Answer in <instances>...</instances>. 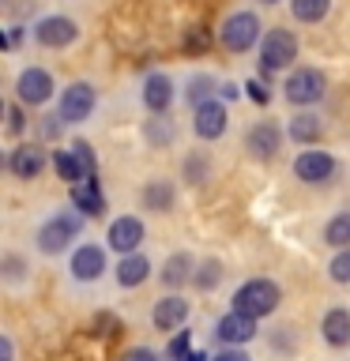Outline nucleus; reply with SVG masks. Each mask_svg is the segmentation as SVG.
I'll return each instance as SVG.
<instances>
[{"mask_svg": "<svg viewBox=\"0 0 350 361\" xmlns=\"http://www.w3.org/2000/svg\"><path fill=\"white\" fill-rule=\"evenodd\" d=\"M275 305H279V286L271 279H253V282H245V286L234 293V312L253 316V320L275 312Z\"/></svg>", "mask_w": 350, "mask_h": 361, "instance_id": "nucleus-1", "label": "nucleus"}, {"mask_svg": "<svg viewBox=\"0 0 350 361\" xmlns=\"http://www.w3.org/2000/svg\"><path fill=\"white\" fill-rule=\"evenodd\" d=\"M219 38H222V45H226L230 53H245V49H253L256 38H260V19L253 16V11H234V16L222 23Z\"/></svg>", "mask_w": 350, "mask_h": 361, "instance_id": "nucleus-2", "label": "nucleus"}, {"mask_svg": "<svg viewBox=\"0 0 350 361\" xmlns=\"http://www.w3.org/2000/svg\"><path fill=\"white\" fill-rule=\"evenodd\" d=\"M294 56H298V38H294L290 30H267L264 34V49H260V64H264V72H275V68H286Z\"/></svg>", "mask_w": 350, "mask_h": 361, "instance_id": "nucleus-3", "label": "nucleus"}, {"mask_svg": "<svg viewBox=\"0 0 350 361\" xmlns=\"http://www.w3.org/2000/svg\"><path fill=\"white\" fill-rule=\"evenodd\" d=\"M76 233H79V214H56L38 230V248L45 256H56L61 248H68Z\"/></svg>", "mask_w": 350, "mask_h": 361, "instance_id": "nucleus-4", "label": "nucleus"}, {"mask_svg": "<svg viewBox=\"0 0 350 361\" xmlns=\"http://www.w3.org/2000/svg\"><path fill=\"white\" fill-rule=\"evenodd\" d=\"M324 90H327V83L316 68H301V72H294L286 79V98L294 106H313V102L324 98Z\"/></svg>", "mask_w": 350, "mask_h": 361, "instance_id": "nucleus-5", "label": "nucleus"}, {"mask_svg": "<svg viewBox=\"0 0 350 361\" xmlns=\"http://www.w3.org/2000/svg\"><path fill=\"white\" fill-rule=\"evenodd\" d=\"M95 102H98V94H95V87H90V83H72V87L61 94V121L79 124L83 117H90Z\"/></svg>", "mask_w": 350, "mask_h": 361, "instance_id": "nucleus-6", "label": "nucleus"}, {"mask_svg": "<svg viewBox=\"0 0 350 361\" xmlns=\"http://www.w3.org/2000/svg\"><path fill=\"white\" fill-rule=\"evenodd\" d=\"M16 90H19V102L42 106V102H49V94H53V79H49V72H42V68H27V72L19 75Z\"/></svg>", "mask_w": 350, "mask_h": 361, "instance_id": "nucleus-7", "label": "nucleus"}, {"mask_svg": "<svg viewBox=\"0 0 350 361\" xmlns=\"http://www.w3.org/2000/svg\"><path fill=\"white\" fill-rule=\"evenodd\" d=\"M34 38L49 49H61V45H72L76 42V23L64 19V16H45L38 27H34Z\"/></svg>", "mask_w": 350, "mask_h": 361, "instance_id": "nucleus-8", "label": "nucleus"}, {"mask_svg": "<svg viewBox=\"0 0 350 361\" xmlns=\"http://www.w3.org/2000/svg\"><path fill=\"white\" fill-rule=\"evenodd\" d=\"M215 335H219L226 346H241L248 338H256V320L253 316H241V312H226L222 320L215 324Z\"/></svg>", "mask_w": 350, "mask_h": 361, "instance_id": "nucleus-9", "label": "nucleus"}, {"mask_svg": "<svg viewBox=\"0 0 350 361\" xmlns=\"http://www.w3.org/2000/svg\"><path fill=\"white\" fill-rule=\"evenodd\" d=\"M140 241H143V222L132 219V214H124V219H117L109 226V245L117 248L121 256H135Z\"/></svg>", "mask_w": 350, "mask_h": 361, "instance_id": "nucleus-10", "label": "nucleus"}, {"mask_svg": "<svg viewBox=\"0 0 350 361\" xmlns=\"http://www.w3.org/2000/svg\"><path fill=\"white\" fill-rule=\"evenodd\" d=\"M294 173L301 180H309V185H320V180H327L335 173V162H332V154H324V151H301L298 162H294Z\"/></svg>", "mask_w": 350, "mask_h": 361, "instance_id": "nucleus-11", "label": "nucleus"}, {"mask_svg": "<svg viewBox=\"0 0 350 361\" xmlns=\"http://www.w3.org/2000/svg\"><path fill=\"white\" fill-rule=\"evenodd\" d=\"M226 132V106L222 102H203V106H196V135L200 140H219V135Z\"/></svg>", "mask_w": 350, "mask_h": 361, "instance_id": "nucleus-12", "label": "nucleus"}, {"mask_svg": "<svg viewBox=\"0 0 350 361\" xmlns=\"http://www.w3.org/2000/svg\"><path fill=\"white\" fill-rule=\"evenodd\" d=\"M102 271H106V252L95 245H83V248H76V256H72V275L79 282H95Z\"/></svg>", "mask_w": 350, "mask_h": 361, "instance_id": "nucleus-13", "label": "nucleus"}, {"mask_svg": "<svg viewBox=\"0 0 350 361\" xmlns=\"http://www.w3.org/2000/svg\"><path fill=\"white\" fill-rule=\"evenodd\" d=\"M151 320H155L158 331H174V327H181V324L188 320V301L185 298H162V301L155 305Z\"/></svg>", "mask_w": 350, "mask_h": 361, "instance_id": "nucleus-14", "label": "nucleus"}, {"mask_svg": "<svg viewBox=\"0 0 350 361\" xmlns=\"http://www.w3.org/2000/svg\"><path fill=\"white\" fill-rule=\"evenodd\" d=\"M11 173L16 177H23V180H34L42 173V166H45V154L38 151V147H30V143H23V147H16L11 151Z\"/></svg>", "mask_w": 350, "mask_h": 361, "instance_id": "nucleus-15", "label": "nucleus"}, {"mask_svg": "<svg viewBox=\"0 0 350 361\" xmlns=\"http://www.w3.org/2000/svg\"><path fill=\"white\" fill-rule=\"evenodd\" d=\"M320 331H324V343L327 346H346L350 343V312L346 309H332V312L324 316Z\"/></svg>", "mask_w": 350, "mask_h": 361, "instance_id": "nucleus-16", "label": "nucleus"}, {"mask_svg": "<svg viewBox=\"0 0 350 361\" xmlns=\"http://www.w3.org/2000/svg\"><path fill=\"white\" fill-rule=\"evenodd\" d=\"M279 128L275 124H256L253 132H248V151H253L256 158H275V151H279Z\"/></svg>", "mask_w": 350, "mask_h": 361, "instance_id": "nucleus-17", "label": "nucleus"}, {"mask_svg": "<svg viewBox=\"0 0 350 361\" xmlns=\"http://www.w3.org/2000/svg\"><path fill=\"white\" fill-rule=\"evenodd\" d=\"M143 102H147V109H151V113H162L169 102H174V83H169L166 75H151L143 83Z\"/></svg>", "mask_w": 350, "mask_h": 361, "instance_id": "nucleus-18", "label": "nucleus"}, {"mask_svg": "<svg viewBox=\"0 0 350 361\" xmlns=\"http://www.w3.org/2000/svg\"><path fill=\"white\" fill-rule=\"evenodd\" d=\"M151 275V259L147 256H121V264H117V282L121 286H140V282Z\"/></svg>", "mask_w": 350, "mask_h": 361, "instance_id": "nucleus-19", "label": "nucleus"}, {"mask_svg": "<svg viewBox=\"0 0 350 361\" xmlns=\"http://www.w3.org/2000/svg\"><path fill=\"white\" fill-rule=\"evenodd\" d=\"M72 200H76V207L83 214H90V219L106 211V200H102V192H98V180H83V185H76Z\"/></svg>", "mask_w": 350, "mask_h": 361, "instance_id": "nucleus-20", "label": "nucleus"}, {"mask_svg": "<svg viewBox=\"0 0 350 361\" xmlns=\"http://www.w3.org/2000/svg\"><path fill=\"white\" fill-rule=\"evenodd\" d=\"M53 166H56V173H61V180H68V185H83L87 173H83V166H79V158L72 151H56L53 154Z\"/></svg>", "mask_w": 350, "mask_h": 361, "instance_id": "nucleus-21", "label": "nucleus"}, {"mask_svg": "<svg viewBox=\"0 0 350 361\" xmlns=\"http://www.w3.org/2000/svg\"><path fill=\"white\" fill-rule=\"evenodd\" d=\"M290 140H298V143L320 140V121H316L313 113H301V117H294V121H290Z\"/></svg>", "mask_w": 350, "mask_h": 361, "instance_id": "nucleus-22", "label": "nucleus"}, {"mask_svg": "<svg viewBox=\"0 0 350 361\" xmlns=\"http://www.w3.org/2000/svg\"><path fill=\"white\" fill-rule=\"evenodd\" d=\"M327 8H332V0H294L290 4L294 19H301V23H320L327 16Z\"/></svg>", "mask_w": 350, "mask_h": 361, "instance_id": "nucleus-23", "label": "nucleus"}, {"mask_svg": "<svg viewBox=\"0 0 350 361\" xmlns=\"http://www.w3.org/2000/svg\"><path fill=\"white\" fill-rule=\"evenodd\" d=\"M324 241H327V245H339V248L350 245V211L335 214V219L324 226Z\"/></svg>", "mask_w": 350, "mask_h": 361, "instance_id": "nucleus-24", "label": "nucleus"}, {"mask_svg": "<svg viewBox=\"0 0 350 361\" xmlns=\"http://www.w3.org/2000/svg\"><path fill=\"white\" fill-rule=\"evenodd\" d=\"M143 203L151 211H169V203H174V188H169L166 180H155V185L143 188Z\"/></svg>", "mask_w": 350, "mask_h": 361, "instance_id": "nucleus-25", "label": "nucleus"}, {"mask_svg": "<svg viewBox=\"0 0 350 361\" xmlns=\"http://www.w3.org/2000/svg\"><path fill=\"white\" fill-rule=\"evenodd\" d=\"M188 267H192V259L181 252V256H169L166 259V267H162V282L166 286H177V282H185L188 279Z\"/></svg>", "mask_w": 350, "mask_h": 361, "instance_id": "nucleus-26", "label": "nucleus"}, {"mask_svg": "<svg viewBox=\"0 0 350 361\" xmlns=\"http://www.w3.org/2000/svg\"><path fill=\"white\" fill-rule=\"evenodd\" d=\"M327 275H332L335 282H350V248H346V252H339V256L332 259V267H327Z\"/></svg>", "mask_w": 350, "mask_h": 361, "instance_id": "nucleus-27", "label": "nucleus"}, {"mask_svg": "<svg viewBox=\"0 0 350 361\" xmlns=\"http://www.w3.org/2000/svg\"><path fill=\"white\" fill-rule=\"evenodd\" d=\"M219 279H222L219 264H215V259H207V264L200 267V275H196V286H200V290H211V286H215V282H219Z\"/></svg>", "mask_w": 350, "mask_h": 361, "instance_id": "nucleus-28", "label": "nucleus"}, {"mask_svg": "<svg viewBox=\"0 0 350 361\" xmlns=\"http://www.w3.org/2000/svg\"><path fill=\"white\" fill-rule=\"evenodd\" d=\"M72 154L79 158V166H83V173H87L90 180H95V166H98V162H95V151H90L87 143H76V147H72Z\"/></svg>", "mask_w": 350, "mask_h": 361, "instance_id": "nucleus-29", "label": "nucleus"}, {"mask_svg": "<svg viewBox=\"0 0 350 361\" xmlns=\"http://www.w3.org/2000/svg\"><path fill=\"white\" fill-rule=\"evenodd\" d=\"M207 87H211V79H203V75H200V79H192L188 98L196 102V106H203V102H211V90H207Z\"/></svg>", "mask_w": 350, "mask_h": 361, "instance_id": "nucleus-30", "label": "nucleus"}, {"mask_svg": "<svg viewBox=\"0 0 350 361\" xmlns=\"http://www.w3.org/2000/svg\"><path fill=\"white\" fill-rule=\"evenodd\" d=\"M188 343H192V335L181 331L174 343H169V357H174V361H185V357H188Z\"/></svg>", "mask_w": 350, "mask_h": 361, "instance_id": "nucleus-31", "label": "nucleus"}, {"mask_svg": "<svg viewBox=\"0 0 350 361\" xmlns=\"http://www.w3.org/2000/svg\"><path fill=\"white\" fill-rule=\"evenodd\" d=\"M207 38H211V34L203 30V27H192L188 38H185V49H203V45H207Z\"/></svg>", "mask_w": 350, "mask_h": 361, "instance_id": "nucleus-32", "label": "nucleus"}, {"mask_svg": "<svg viewBox=\"0 0 350 361\" xmlns=\"http://www.w3.org/2000/svg\"><path fill=\"white\" fill-rule=\"evenodd\" d=\"M211 361H253V357H248L241 346H226V350H219V354H215Z\"/></svg>", "mask_w": 350, "mask_h": 361, "instance_id": "nucleus-33", "label": "nucleus"}, {"mask_svg": "<svg viewBox=\"0 0 350 361\" xmlns=\"http://www.w3.org/2000/svg\"><path fill=\"white\" fill-rule=\"evenodd\" d=\"M121 361H158V357H155V350L135 346V350H128V354H121Z\"/></svg>", "mask_w": 350, "mask_h": 361, "instance_id": "nucleus-34", "label": "nucleus"}, {"mask_svg": "<svg viewBox=\"0 0 350 361\" xmlns=\"http://www.w3.org/2000/svg\"><path fill=\"white\" fill-rule=\"evenodd\" d=\"M245 90H248V98H253V102H260V106H264V102L271 98V94H267V87L260 83V79H253V83H248Z\"/></svg>", "mask_w": 350, "mask_h": 361, "instance_id": "nucleus-35", "label": "nucleus"}, {"mask_svg": "<svg viewBox=\"0 0 350 361\" xmlns=\"http://www.w3.org/2000/svg\"><path fill=\"white\" fill-rule=\"evenodd\" d=\"M8 132H23V113H19V106H8Z\"/></svg>", "mask_w": 350, "mask_h": 361, "instance_id": "nucleus-36", "label": "nucleus"}, {"mask_svg": "<svg viewBox=\"0 0 350 361\" xmlns=\"http://www.w3.org/2000/svg\"><path fill=\"white\" fill-rule=\"evenodd\" d=\"M98 327H102V335H113V331H121V324L117 320H113V316H98V320H95Z\"/></svg>", "mask_w": 350, "mask_h": 361, "instance_id": "nucleus-37", "label": "nucleus"}, {"mask_svg": "<svg viewBox=\"0 0 350 361\" xmlns=\"http://www.w3.org/2000/svg\"><path fill=\"white\" fill-rule=\"evenodd\" d=\"M0 361H11V338H0Z\"/></svg>", "mask_w": 350, "mask_h": 361, "instance_id": "nucleus-38", "label": "nucleus"}, {"mask_svg": "<svg viewBox=\"0 0 350 361\" xmlns=\"http://www.w3.org/2000/svg\"><path fill=\"white\" fill-rule=\"evenodd\" d=\"M185 361H207V357H203V354H188Z\"/></svg>", "mask_w": 350, "mask_h": 361, "instance_id": "nucleus-39", "label": "nucleus"}, {"mask_svg": "<svg viewBox=\"0 0 350 361\" xmlns=\"http://www.w3.org/2000/svg\"><path fill=\"white\" fill-rule=\"evenodd\" d=\"M264 4H271V0H264Z\"/></svg>", "mask_w": 350, "mask_h": 361, "instance_id": "nucleus-40", "label": "nucleus"}]
</instances>
